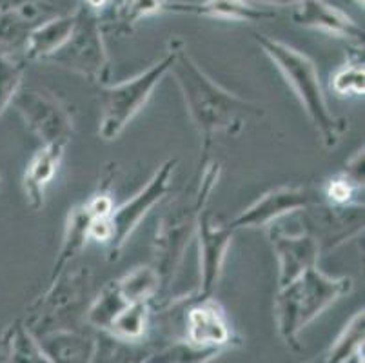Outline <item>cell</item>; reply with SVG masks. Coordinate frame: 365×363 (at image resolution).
Masks as SVG:
<instances>
[{
    "label": "cell",
    "instance_id": "18",
    "mask_svg": "<svg viewBox=\"0 0 365 363\" xmlns=\"http://www.w3.org/2000/svg\"><path fill=\"white\" fill-rule=\"evenodd\" d=\"M91 222L93 215L86 208V204L76 205V208L71 209V213L68 216V222H66L64 240H62L61 251H58V258H56L55 265H53L51 282L68 269L69 262H73L76 256L81 255V251L84 249V245L88 244L89 240Z\"/></svg>",
    "mask_w": 365,
    "mask_h": 363
},
{
    "label": "cell",
    "instance_id": "1",
    "mask_svg": "<svg viewBox=\"0 0 365 363\" xmlns=\"http://www.w3.org/2000/svg\"><path fill=\"white\" fill-rule=\"evenodd\" d=\"M171 42L175 58L169 73L177 80L189 116L204 138V153H207L215 135L238 133L247 115L258 113V108L217 84L185 49L184 40L173 39Z\"/></svg>",
    "mask_w": 365,
    "mask_h": 363
},
{
    "label": "cell",
    "instance_id": "22",
    "mask_svg": "<svg viewBox=\"0 0 365 363\" xmlns=\"http://www.w3.org/2000/svg\"><path fill=\"white\" fill-rule=\"evenodd\" d=\"M145 322H148V302H138L125 307L109 329L124 338H138L144 332Z\"/></svg>",
    "mask_w": 365,
    "mask_h": 363
},
{
    "label": "cell",
    "instance_id": "24",
    "mask_svg": "<svg viewBox=\"0 0 365 363\" xmlns=\"http://www.w3.org/2000/svg\"><path fill=\"white\" fill-rule=\"evenodd\" d=\"M165 0H128L124 11H122V24L131 29L145 16H153L157 13H164Z\"/></svg>",
    "mask_w": 365,
    "mask_h": 363
},
{
    "label": "cell",
    "instance_id": "7",
    "mask_svg": "<svg viewBox=\"0 0 365 363\" xmlns=\"http://www.w3.org/2000/svg\"><path fill=\"white\" fill-rule=\"evenodd\" d=\"M177 164V158L165 160L164 164L155 171V175L151 176V180H149L144 189H140L137 195L133 196L131 200H128L125 204H122L120 208L113 209L111 215H109L111 232H109V242L106 244V247H108V260H117L120 256L122 249L128 244L129 236L137 229L142 218L148 215L149 209L155 208L164 198L165 193L169 191L171 176L175 173Z\"/></svg>",
    "mask_w": 365,
    "mask_h": 363
},
{
    "label": "cell",
    "instance_id": "5",
    "mask_svg": "<svg viewBox=\"0 0 365 363\" xmlns=\"http://www.w3.org/2000/svg\"><path fill=\"white\" fill-rule=\"evenodd\" d=\"M175 58V48L165 53L157 64L145 69L140 75L120 82L115 86H104L102 88V116L98 135L104 140L118 138L128 124L140 113V109L148 104L149 96L155 91L160 80L169 73Z\"/></svg>",
    "mask_w": 365,
    "mask_h": 363
},
{
    "label": "cell",
    "instance_id": "17",
    "mask_svg": "<svg viewBox=\"0 0 365 363\" xmlns=\"http://www.w3.org/2000/svg\"><path fill=\"white\" fill-rule=\"evenodd\" d=\"M76 22V13L49 19L33 26L26 36L24 60H46L56 51L71 35Z\"/></svg>",
    "mask_w": 365,
    "mask_h": 363
},
{
    "label": "cell",
    "instance_id": "23",
    "mask_svg": "<svg viewBox=\"0 0 365 363\" xmlns=\"http://www.w3.org/2000/svg\"><path fill=\"white\" fill-rule=\"evenodd\" d=\"M331 88L340 96L364 95V64L356 60L341 66L331 78Z\"/></svg>",
    "mask_w": 365,
    "mask_h": 363
},
{
    "label": "cell",
    "instance_id": "25",
    "mask_svg": "<svg viewBox=\"0 0 365 363\" xmlns=\"http://www.w3.org/2000/svg\"><path fill=\"white\" fill-rule=\"evenodd\" d=\"M361 188L354 185L349 178H345L344 175H338L333 178L325 189V196L331 200V204L334 205H349L353 202V196Z\"/></svg>",
    "mask_w": 365,
    "mask_h": 363
},
{
    "label": "cell",
    "instance_id": "20",
    "mask_svg": "<svg viewBox=\"0 0 365 363\" xmlns=\"http://www.w3.org/2000/svg\"><path fill=\"white\" fill-rule=\"evenodd\" d=\"M129 305L131 302L122 295L117 282H111L89 309V322L98 327H111L115 318Z\"/></svg>",
    "mask_w": 365,
    "mask_h": 363
},
{
    "label": "cell",
    "instance_id": "19",
    "mask_svg": "<svg viewBox=\"0 0 365 363\" xmlns=\"http://www.w3.org/2000/svg\"><path fill=\"white\" fill-rule=\"evenodd\" d=\"M117 284L122 295L131 304H138V302H148L149 298L157 295L158 289H160V278H158L157 271L153 269V265H145V267L133 269L131 272L117 280Z\"/></svg>",
    "mask_w": 365,
    "mask_h": 363
},
{
    "label": "cell",
    "instance_id": "10",
    "mask_svg": "<svg viewBox=\"0 0 365 363\" xmlns=\"http://www.w3.org/2000/svg\"><path fill=\"white\" fill-rule=\"evenodd\" d=\"M314 204H318V196L311 188L282 185V188L271 189L264 196H260L253 205L244 209L237 218L229 222V227L233 231L245 227H265L280 216L307 209Z\"/></svg>",
    "mask_w": 365,
    "mask_h": 363
},
{
    "label": "cell",
    "instance_id": "4",
    "mask_svg": "<svg viewBox=\"0 0 365 363\" xmlns=\"http://www.w3.org/2000/svg\"><path fill=\"white\" fill-rule=\"evenodd\" d=\"M351 289L353 280L347 276L333 278L322 272L318 265L307 269L278 292L274 309L280 334L287 339V344H294V336L305 324H309L311 319L317 318L340 296L347 295Z\"/></svg>",
    "mask_w": 365,
    "mask_h": 363
},
{
    "label": "cell",
    "instance_id": "26",
    "mask_svg": "<svg viewBox=\"0 0 365 363\" xmlns=\"http://www.w3.org/2000/svg\"><path fill=\"white\" fill-rule=\"evenodd\" d=\"M341 175L349 178L358 188H364V149L354 153L353 158L345 164V171Z\"/></svg>",
    "mask_w": 365,
    "mask_h": 363
},
{
    "label": "cell",
    "instance_id": "8",
    "mask_svg": "<svg viewBox=\"0 0 365 363\" xmlns=\"http://www.w3.org/2000/svg\"><path fill=\"white\" fill-rule=\"evenodd\" d=\"M26 126L42 140V145L66 149L73 135V115L51 93L19 89L11 102Z\"/></svg>",
    "mask_w": 365,
    "mask_h": 363
},
{
    "label": "cell",
    "instance_id": "6",
    "mask_svg": "<svg viewBox=\"0 0 365 363\" xmlns=\"http://www.w3.org/2000/svg\"><path fill=\"white\" fill-rule=\"evenodd\" d=\"M75 13L76 22L69 39L44 62L78 73L97 84H106L109 78V55L102 33L101 15L86 4Z\"/></svg>",
    "mask_w": 365,
    "mask_h": 363
},
{
    "label": "cell",
    "instance_id": "3",
    "mask_svg": "<svg viewBox=\"0 0 365 363\" xmlns=\"http://www.w3.org/2000/svg\"><path fill=\"white\" fill-rule=\"evenodd\" d=\"M255 40L262 48V51L273 60V64L277 66L278 71L284 75L287 84L297 93L302 108L309 116L311 124L320 133L322 144L325 148H334L341 140L345 129H347V122L333 115V111L329 109L313 60L302 51H298V49H294L293 46L280 42L277 39H271L267 35L257 33Z\"/></svg>",
    "mask_w": 365,
    "mask_h": 363
},
{
    "label": "cell",
    "instance_id": "15",
    "mask_svg": "<svg viewBox=\"0 0 365 363\" xmlns=\"http://www.w3.org/2000/svg\"><path fill=\"white\" fill-rule=\"evenodd\" d=\"M189 339L198 347H217L229 342L227 322L224 311L211 298L200 300L187 315Z\"/></svg>",
    "mask_w": 365,
    "mask_h": 363
},
{
    "label": "cell",
    "instance_id": "11",
    "mask_svg": "<svg viewBox=\"0 0 365 363\" xmlns=\"http://www.w3.org/2000/svg\"><path fill=\"white\" fill-rule=\"evenodd\" d=\"M267 238L278 260V287H285L304 275L307 269L317 267L320 245L309 232L287 235L280 227L269 225Z\"/></svg>",
    "mask_w": 365,
    "mask_h": 363
},
{
    "label": "cell",
    "instance_id": "21",
    "mask_svg": "<svg viewBox=\"0 0 365 363\" xmlns=\"http://www.w3.org/2000/svg\"><path fill=\"white\" fill-rule=\"evenodd\" d=\"M24 69V58H15L9 53L0 55V116L21 89Z\"/></svg>",
    "mask_w": 365,
    "mask_h": 363
},
{
    "label": "cell",
    "instance_id": "28",
    "mask_svg": "<svg viewBox=\"0 0 365 363\" xmlns=\"http://www.w3.org/2000/svg\"><path fill=\"white\" fill-rule=\"evenodd\" d=\"M35 0H0V13L8 11H16V9H22L26 6L33 4Z\"/></svg>",
    "mask_w": 365,
    "mask_h": 363
},
{
    "label": "cell",
    "instance_id": "27",
    "mask_svg": "<svg viewBox=\"0 0 365 363\" xmlns=\"http://www.w3.org/2000/svg\"><path fill=\"white\" fill-rule=\"evenodd\" d=\"M245 2H251V4L258 6H269V8H285V6H297L298 2H304V0H245Z\"/></svg>",
    "mask_w": 365,
    "mask_h": 363
},
{
    "label": "cell",
    "instance_id": "12",
    "mask_svg": "<svg viewBox=\"0 0 365 363\" xmlns=\"http://www.w3.org/2000/svg\"><path fill=\"white\" fill-rule=\"evenodd\" d=\"M291 20L297 26L320 29L336 39H344L351 44H364V29L347 13L329 4L327 0H304L293 6Z\"/></svg>",
    "mask_w": 365,
    "mask_h": 363
},
{
    "label": "cell",
    "instance_id": "2",
    "mask_svg": "<svg viewBox=\"0 0 365 363\" xmlns=\"http://www.w3.org/2000/svg\"><path fill=\"white\" fill-rule=\"evenodd\" d=\"M222 165L217 160L205 162L200 176L191 189L173 200L158 220V227L153 242V269L160 278V285H169L177 276L184 260L185 249L197 232L198 218L205 211L211 193L217 188Z\"/></svg>",
    "mask_w": 365,
    "mask_h": 363
},
{
    "label": "cell",
    "instance_id": "13",
    "mask_svg": "<svg viewBox=\"0 0 365 363\" xmlns=\"http://www.w3.org/2000/svg\"><path fill=\"white\" fill-rule=\"evenodd\" d=\"M317 211L307 216L311 225H317L309 232L318 245L324 244L325 249L336 247L345 240L358 235L364 229V205H320Z\"/></svg>",
    "mask_w": 365,
    "mask_h": 363
},
{
    "label": "cell",
    "instance_id": "16",
    "mask_svg": "<svg viewBox=\"0 0 365 363\" xmlns=\"http://www.w3.org/2000/svg\"><path fill=\"white\" fill-rule=\"evenodd\" d=\"M64 151L66 149L62 148L42 145L28 164L24 176V193L33 211H38L44 205V191L53 176L56 175V169L61 165Z\"/></svg>",
    "mask_w": 365,
    "mask_h": 363
},
{
    "label": "cell",
    "instance_id": "14",
    "mask_svg": "<svg viewBox=\"0 0 365 363\" xmlns=\"http://www.w3.org/2000/svg\"><path fill=\"white\" fill-rule=\"evenodd\" d=\"M164 11L178 15H197L229 22H262L277 19L278 11L269 6H258L245 0H204V2H171L165 0Z\"/></svg>",
    "mask_w": 365,
    "mask_h": 363
},
{
    "label": "cell",
    "instance_id": "9",
    "mask_svg": "<svg viewBox=\"0 0 365 363\" xmlns=\"http://www.w3.org/2000/svg\"><path fill=\"white\" fill-rule=\"evenodd\" d=\"M233 235L235 231L229 227V224H215L213 215L207 209L198 218L197 232H195L198 240V252H200V280L195 292L197 300H207L213 296Z\"/></svg>",
    "mask_w": 365,
    "mask_h": 363
}]
</instances>
